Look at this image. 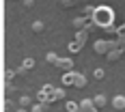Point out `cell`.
Here are the masks:
<instances>
[{"instance_id":"obj_1","label":"cell","mask_w":125,"mask_h":112,"mask_svg":"<svg viewBox=\"0 0 125 112\" xmlns=\"http://www.w3.org/2000/svg\"><path fill=\"white\" fill-rule=\"evenodd\" d=\"M93 22L95 26H99V28H106L108 32H116V28H114V13L110 7H95V13H93Z\"/></svg>"},{"instance_id":"obj_2","label":"cell","mask_w":125,"mask_h":112,"mask_svg":"<svg viewBox=\"0 0 125 112\" xmlns=\"http://www.w3.org/2000/svg\"><path fill=\"white\" fill-rule=\"evenodd\" d=\"M114 48H119L116 41H104V39L95 41V52H97V54H108V52L114 50Z\"/></svg>"},{"instance_id":"obj_3","label":"cell","mask_w":125,"mask_h":112,"mask_svg":"<svg viewBox=\"0 0 125 112\" xmlns=\"http://www.w3.org/2000/svg\"><path fill=\"white\" fill-rule=\"evenodd\" d=\"M80 112H97V106L93 99H82L80 103Z\"/></svg>"},{"instance_id":"obj_4","label":"cell","mask_w":125,"mask_h":112,"mask_svg":"<svg viewBox=\"0 0 125 112\" xmlns=\"http://www.w3.org/2000/svg\"><path fill=\"white\" fill-rule=\"evenodd\" d=\"M75 78H78V73H75V71H67V73L62 75V84H65V86H69V84H75Z\"/></svg>"},{"instance_id":"obj_5","label":"cell","mask_w":125,"mask_h":112,"mask_svg":"<svg viewBox=\"0 0 125 112\" xmlns=\"http://www.w3.org/2000/svg\"><path fill=\"white\" fill-rule=\"evenodd\" d=\"M56 67H61V69H65V71H71V69H73V61H71V58H61Z\"/></svg>"},{"instance_id":"obj_6","label":"cell","mask_w":125,"mask_h":112,"mask_svg":"<svg viewBox=\"0 0 125 112\" xmlns=\"http://www.w3.org/2000/svg\"><path fill=\"white\" fill-rule=\"evenodd\" d=\"M112 106H114V110H123L125 108V95H116L112 99Z\"/></svg>"},{"instance_id":"obj_7","label":"cell","mask_w":125,"mask_h":112,"mask_svg":"<svg viewBox=\"0 0 125 112\" xmlns=\"http://www.w3.org/2000/svg\"><path fill=\"white\" fill-rule=\"evenodd\" d=\"M86 37H88V30H86V28H82V30H78V32H75V41H78V43H82V45L86 43Z\"/></svg>"},{"instance_id":"obj_8","label":"cell","mask_w":125,"mask_h":112,"mask_svg":"<svg viewBox=\"0 0 125 112\" xmlns=\"http://www.w3.org/2000/svg\"><path fill=\"white\" fill-rule=\"evenodd\" d=\"M121 54H123V48H114V50L108 52V58L110 61H116V58H121Z\"/></svg>"},{"instance_id":"obj_9","label":"cell","mask_w":125,"mask_h":112,"mask_svg":"<svg viewBox=\"0 0 125 112\" xmlns=\"http://www.w3.org/2000/svg\"><path fill=\"white\" fill-rule=\"evenodd\" d=\"M45 61L50 62V65H58L61 56H58V54H54V52H48V54H45Z\"/></svg>"},{"instance_id":"obj_10","label":"cell","mask_w":125,"mask_h":112,"mask_svg":"<svg viewBox=\"0 0 125 112\" xmlns=\"http://www.w3.org/2000/svg\"><path fill=\"white\" fill-rule=\"evenodd\" d=\"M62 97H65V88H54V93H52V101L62 99Z\"/></svg>"},{"instance_id":"obj_11","label":"cell","mask_w":125,"mask_h":112,"mask_svg":"<svg viewBox=\"0 0 125 112\" xmlns=\"http://www.w3.org/2000/svg\"><path fill=\"white\" fill-rule=\"evenodd\" d=\"M93 101H95V106H97V108L106 106V97H104V95H95V97H93Z\"/></svg>"},{"instance_id":"obj_12","label":"cell","mask_w":125,"mask_h":112,"mask_svg":"<svg viewBox=\"0 0 125 112\" xmlns=\"http://www.w3.org/2000/svg\"><path fill=\"white\" fill-rule=\"evenodd\" d=\"M75 86H78V88L86 86V78H84L82 73H78V78H75Z\"/></svg>"},{"instance_id":"obj_13","label":"cell","mask_w":125,"mask_h":112,"mask_svg":"<svg viewBox=\"0 0 125 112\" xmlns=\"http://www.w3.org/2000/svg\"><path fill=\"white\" fill-rule=\"evenodd\" d=\"M80 110V103H75V101H67V112H78Z\"/></svg>"},{"instance_id":"obj_14","label":"cell","mask_w":125,"mask_h":112,"mask_svg":"<svg viewBox=\"0 0 125 112\" xmlns=\"http://www.w3.org/2000/svg\"><path fill=\"white\" fill-rule=\"evenodd\" d=\"M35 67V61L32 58H24V62H22V69H32Z\"/></svg>"},{"instance_id":"obj_15","label":"cell","mask_w":125,"mask_h":112,"mask_svg":"<svg viewBox=\"0 0 125 112\" xmlns=\"http://www.w3.org/2000/svg\"><path fill=\"white\" fill-rule=\"evenodd\" d=\"M80 48H82V43H78V41H73V43H69V52H80Z\"/></svg>"},{"instance_id":"obj_16","label":"cell","mask_w":125,"mask_h":112,"mask_svg":"<svg viewBox=\"0 0 125 112\" xmlns=\"http://www.w3.org/2000/svg\"><path fill=\"white\" fill-rule=\"evenodd\" d=\"M84 24H86L84 17H75V20H73V26H75V28H84Z\"/></svg>"},{"instance_id":"obj_17","label":"cell","mask_w":125,"mask_h":112,"mask_svg":"<svg viewBox=\"0 0 125 112\" xmlns=\"http://www.w3.org/2000/svg\"><path fill=\"white\" fill-rule=\"evenodd\" d=\"M28 103H30V97H28V95H24V97H20V106H22V108H26Z\"/></svg>"},{"instance_id":"obj_18","label":"cell","mask_w":125,"mask_h":112,"mask_svg":"<svg viewBox=\"0 0 125 112\" xmlns=\"http://www.w3.org/2000/svg\"><path fill=\"white\" fill-rule=\"evenodd\" d=\"M32 30H35V32H41V30H43V22H35V24H32Z\"/></svg>"},{"instance_id":"obj_19","label":"cell","mask_w":125,"mask_h":112,"mask_svg":"<svg viewBox=\"0 0 125 112\" xmlns=\"http://www.w3.org/2000/svg\"><path fill=\"white\" fill-rule=\"evenodd\" d=\"M43 110H45L43 101H41V103H37V106H32V112H43Z\"/></svg>"},{"instance_id":"obj_20","label":"cell","mask_w":125,"mask_h":112,"mask_svg":"<svg viewBox=\"0 0 125 112\" xmlns=\"http://www.w3.org/2000/svg\"><path fill=\"white\" fill-rule=\"evenodd\" d=\"M95 78H97V80H101V78H104V69H95Z\"/></svg>"},{"instance_id":"obj_21","label":"cell","mask_w":125,"mask_h":112,"mask_svg":"<svg viewBox=\"0 0 125 112\" xmlns=\"http://www.w3.org/2000/svg\"><path fill=\"white\" fill-rule=\"evenodd\" d=\"M32 2H35V0H24V4H26V7H32Z\"/></svg>"},{"instance_id":"obj_22","label":"cell","mask_w":125,"mask_h":112,"mask_svg":"<svg viewBox=\"0 0 125 112\" xmlns=\"http://www.w3.org/2000/svg\"><path fill=\"white\" fill-rule=\"evenodd\" d=\"M17 112H26V110H24V108H22V110H17Z\"/></svg>"}]
</instances>
